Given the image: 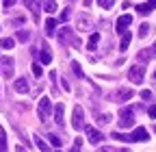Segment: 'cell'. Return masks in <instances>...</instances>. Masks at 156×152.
Segmentation results:
<instances>
[{
  "label": "cell",
  "mask_w": 156,
  "mask_h": 152,
  "mask_svg": "<svg viewBox=\"0 0 156 152\" xmlns=\"http://www.w3.org/2000/svg\"><path fill=\"white\" fill-rule=\"evenodd\" d=\"M132 111L134 109H130V107H126V109L119 111V124H122V128H130L134 124V113Z\"/></svg>",
  "instance_id": "cell-1"
},
{
  "label": "cell",
  "mask_w": 156,
  "mask_h": 152,
  "mask_svg": "<svg viewBox=\"0 0 156 152\" xmlns=\"http://www.w3.org/2000/svg\"><path fill=\"white\" fill-rule=\"evenodd\" d=\"M39 120H41V122H46L48 118H50V113H52V104H50V98H41V100H39Z\"/></svg>",
  "instance_id": "cell-2"
},
{
  "label": "cell",
  "mask_w": 156,
  "mask_h": 152,
  "mask_svg": "<svg viewBox=\"0 0 156 152\" xmlns=\"http://www.w3.org/2000/svg\"><path fill=\"white\" fill-rule=\"evenodd\" d=\"M128 78H130L132 83H136V85H141L143 78H145V70H143V65H134V67H130Z\"/></svg>",
  "instance_id": "cell-3"
},
{
  "label": "cell",
  "mask_w": 156,
  "mask_h": 152,
  "mask_svg": "<svg viewBox=\"0 0 156 152\" xmlns=\"http://www.w3.org/2000/svg\"><path fill=\"white\" fill-rule=\"evenodd\" d=\"M83 122H85V111H83V107H74L72 128H74V130H80V128H83Z\"/></svg>",
  "instance_id": "cell-4"
},
{
  "label": "cell",
  "mask_w": 156,
  "mask_h": 152,
  "mask_svg": "<svg viewBox=\"0 0 156 152\" xmlns=\"http://www.w3.org/2000/svg\"><path fill=\"white\" fill-rule=\"evenodd\" d=\"M130 22H132V15H130V13H124V15L119 17V20H117V24H115V31L119 33V35H124V33L128 31Z\"/></svg>",
  "instance_id": "cell-5"
},
{
  "label": "cell",
  "mask_w": 156,
  "mask_h": 152,
  "mask_svg": "<svg viewBox=\"0 0 156 152\" xmlns=\"http://www.w3.org/2000/svg\"><path fill=\"white\" fill-rule=\"evenodd\" d=\"M147 130L141 126V128H134L132 132H130V135H128V141H147Z\"/></svg>",
  "instance_id": "cell-6"
},
{
  "label": "cell",
  "mask_w": 156,
  "mask_h": 152,
  "mask_svg": "<svg viewBox=\"0 0 156 152\" xmlns=\"http://www.w3.org/2000/svg\"><path fill=\"white\" fill-rule=\"evenodd\" d=\"M85 128H87V135H89V141H91L93 146H98V143H100V141L104 139V135H102L100 130H95L93 126H85Z\"/></svg>",
  "instance_id": "cell-7"
},
{
  "label": "cell",
  "mask_w": 156,
  "mask_h": 152,
  "mask_svg": "<svg viewBox=\"0 0 156 152\" xmlns=\"http://www.w3.org/2000/svg\"><path fill=\"white\" fill-rule=\"evenodd\" d=\"M54 120H56L58 126H65V107H63L61 102L54 107Z\"/></svg>",
  "instance_id": "cell-8"
},
{
  "label": "cell",
  "mask_w": 156,
  "mask_h": 152,
  "mask_svg": "<svg viewBox=\"0 0 156 152\" xmlns=\"http://www.w3.org/2000/svg\"><path fill=\"white\" fill-rule=\"evenodd\" d=\"M2 67H5V78L13 76V59L11 56H2Z\"/></svg>",
  "instance_id": "cell-9"
},
{
  "label": "cell",
  "mask_w": 156,
  "mask_h": 152,
  "mask_svg": "<svg viewBox=\"0 0 156 152\" xmlns=\"http://www.w3.org/2000/svg\"><path fill=\"white\" fill-rule=\"evenodd\" d=\"M56 26H58V20H56V17H48V20H46V35L52 37V35L56 33Z\"/></svg>",
  "instance_id": "cell-10"
},
{
  "label": "cell",
  "mask_w": 156,
  "mask_h": 152,
  "mask_svg": "<svg viewBox=\"0 0 156 152\" xmlns=\"http://www.w3.org/2000/svg\"><path fill=\"white\" fill-rule=\"evenodd\" d=\"M13 89H15L17 93H28V83H26V78H17V81L13 83Z\"/></svg>",
  "instance_id": "cell-11"
},
{
  "label": "cell",
  "mask_w": 156,
  "mask_h": 152,
  "mask_svg": "<svg viewBox=\"0 0 156 152\" xmlns=\"http://www.w3.org/2000/svg\"><path fill=\"white\" fill-rule=\"evenodd\" d=\"M26 5H28V9L33 11V17H35V22H39V13H41V11H39V5L35 2V0H26Z\"/></svg>",
  "instance_id": "cell-12"
},
{
  "label": "cell",
  "mask_w": 156,
  "mask_h": 152,
  "mask_svg": "<svg viewBox=\"0 0 156 152\" xmlns=\"http://www.w3.org/2000/svg\"><path fill=\"white\" fill-rule=\"evenodd\" d=\"M132 96H134L132 89H119V91H117V100H130Z\"/></svg>",
  "instance_id": "cell-13"
},
{
  "label": "cell",
  "mask_w": 156,
  "mask_h": 152,
  "mask_svg": "<svg viewBox=\"0 0 156 152\" xmlns=\"http://www.w3.org/2000/svg\"><path fill=\"white\" fill-rule=\"evenodd\" d=\"M130 39H132V37H130V33L126 31L124 35H122V42H119V50L124 52V50H128V46H130Z\"/></svg>",
  "instance_id": "cell-14"
},
{
  "label": "cell",
  "mask_w": 156,
  "mask_h": 152,
  "mask_svg": "<svg viewBox=\"0 0 156 152\" xmlns=\"http://www.w3.org/2000/svg\"><path fill=\"white\" fill-rule=\"evenodd\" d=\"M69 37H72V28H69V26H65V28L58 31V39H61V42H67Z\"/></svg>",
  "instance_id": "cell-15"
},
{
  "label": "cell",
  "mask_w": 156,
  "mask_h": 152,
  "mask_svg": "<svg viewBox=\"0 0 156 152\" xmlns=\"http://www.w3.org/2000/svg\"><path fill=\"white\" fill-rule=\"evenodd\" d=\"M152 9H154V5H152V2H143V5H139V7H136V11H139L141 15H147Z\"/></svg>",
  "instance_id": "cell-16"
},
{
  "label": "cell",
  "mask_w": 156,
  "mask_h": 152,
  "mask_svg": "<svg viewBox=\"0 0 156 152\" xmlns=\"http://www.w3.org/2000/svg\"><path fill=\"white\" fill-rule=\"evenodd\" d=\"M98 42H100V35H98V33H93V35L89 37V42H87V48H89V50H95Z\"/></svg>",
  "instance_id": "cell-17"
},
{
  "label": "cell",
  "mask_w": 156,
  "mask_h": 152,
  "mask_svg": "<svg viewBox=\"0 0 156 152\" xmlns=\"http://www.w3.org/2000/svg\"><path fill=\"white\" fill-rule=\"evenodd\" d=\"M0 152H7V132L0 126Z\"/></svg>",
  "instance_id": "cell-18"
},
{
  "label": "cell",
  "mask_w": 156,
  "mask_h": 152,
  "mask_svg": "<svg viewBox=\"0 0 156 152\" xmlns=\"http://www.w3.org/2000/svg\"><path fill=\"white\" fill-rule=\"evenodd\" d=\"M35 146H39V150H41V152H50V146H48L41 137H37V135H35Z\"/></svg>",
  "instance_id": "cell-19"
},
{
  "label": "cell",
  "mask_w": 156,
  "mask_h": 152,
  "mask_svg": "<svg viewBox=\"0 0 156 152\" xmlns=\"http://www.w3.org/2000/svg\"><path fill=\"white\" fill-rule=\"evenodd\" d=\"M48 13H56V9H58V5H56V0H46V7H44Z\"/></svg>",
  "instance_id": "cell-20"
},
{
  "label": "cell",
  "mask_w": 156,
  "mask_h": 152,
  "mask_svg": "<svg viewBox=\"0 0 156 152\" xmlns=\"http://www.w3.org/2000/svg\"><path fill=\"white\" fill-rule=\"evenodd\" d=\"M39 61H41L44 65L52 63V56H50V52H48V50H41V54H39Z\"/></svg>",
  "instance_id": "cell-21"
},
{
  "label": "cell",
  "mask_w": 156,
  "mask_h": 152,
  "mask_svg": "<svg viewBox=\"0 0 156 152\" xmlns=\"http://www.w3.org/2000/svg\"><path fill=\"white\" fill-rule=\"evenodd\" d=\"M0 46H2L5 50H11V48L15 46V42L11 39V37H5V39H2V42H0Z\"/></svg>",
  "instance_id": "cell-22"
},
{
  "label": "cell",
  "mask_w": 156,
  "mask_h": 152,
  "mask_svg": "<svg viewBox=\"0 0 156 152\" xmlns=\"http://www.w3.org/2000/svg\"><path fill=\"white\" fill-rule=\"evenodd\" d=\"M139 59H141L143 63L152 61V52H150V50H141V52H139Z\"/></svg>",
  "instance_id": "cell-23"
},
{
  "label": "cell",
  "mask_w": 156,
  "mask_h": 152,
  "mask_svg": "<svg viewBox=\"0 0 156 152\" xmlns=\"http://www.w3.org/2000/svg\"><path fill=\"white\" fill-rule=\"evenodd\" d=\"M30 70H33V74L37 76V78H39V76H41V74H44V70H41V65H39L37 61H35V63L30 65Z\"/></svg>",
  "instance_id": "cell-24"
},
{
  "label": "cell",
  "mask_w": 156,
  "mask_h": 152,
  "mask_svg": "<svg viewBox=\"0 0 156 152\" xmlns=\"http://www.w3.org/2000/svg\"><path fill=\"white\" fill-rule=\"evenodd\" d=\"M72 70H74V74L78 76V78H83V76H85V74H83V70H80V65H78L76 61H72Z\"/></svg>",
  "instance_id": "cell-25"
},
{
  "label": "cell",
  "mask_w": 156,
  "mask_h": 152,
  "mask_svg": "<svg viewBox=\"0 0 156 152\" xmlns=\"http://www.w3.org/2000/svg\"><path fill=\"white\" fill-rule=\"evenodd\" d=\"M80 148H83V139H80V137H78V139L74 141V146L69 148V152H80Z\"/></svg>",
  "instance_id": "cell-26"
},
{
  "label": "cell",
  "mask_w": 156,
  "mask_h": 152,
  "mask_svg": "<svg viewBox=\"0 0 156 152\" xmlns=\"http://www.w3.org/2000/svg\"><path fill=\"white\" fill-rule=\"evenodd\" d=\"M98 5H100L102 9H111L113 7V0H98Z\"/></svg>",
  "instance_id": "cell-27"
},
{
  "label": "cell",
  "mask_w": 156,
  "mask_h": 152,
  "mask_svg": "<svg viewBox=\"0 0 156 152\" xmlns=\"http://www.w3.org/2000/svg\"><path fill=\"white\" fill-rule=\"evenodd\" d=\"M48 139H50V143H52L54 148H58V146H61V139H58V137H54V135H48Z\"/></svg>",
  "instance_id": "cell-28"
},
{
  "label": "cell",
  "mask_w": 156,
  "mask_h": 152,
  "mask_svg": "<svg viewBox=\"0 0 156 152\" xmlns=\"http://www.w3.org/2000/svg\"><path fill=\"white\" fill-rule=\"evenodd\" d=\"M147 33H150V26H147V24H141V28H139V37H145Z\"/></svg>",
  "instance_id": "cell-29"
},
{
  "label": "cell",
  "mask_w": 156,
  "mask_h": 152,
  "mask_svg": "<svg viewBox=\"0 0 156 152\" xmlns=\"http://www.w3.org/2000/svg\"><path fill=\"white\" fill-rule=\"evenodd\" d=\"M98 120H100V124H108L111 122V115H108V113H106V115L102 113V115H98Z\"/></svg>",
  "instance_id": "cell-30"
},
{
  "label": "cell",
  "mask_w": 156,
  "mask_h": 152,
  "mask_svg": "<svg viewBox=\"0 0 156 152\" xmlns=\"http://www.w3.org/2000/svg\"><path fill=\"white\" fill-rule=\"evenodd\" d=\"M141 98H143V100H152V91H150V89H143V91H141Z\"/></svg>",
  "instance_id": "cell-31"
},
{
  "label": "cell",
  "mask_w": 156,
  "mask_h": 152,
  "mask_svg": "<svg viewBox=\"0 0 156 152\" xmlns=\"http://www.w3.org/2000/svg\"><path fill=\"white\" fill-rule=\"evenodd\" d=\"M17 39H20V42H26V39H28V33H26V31H20V33H17Z\"/></svg>",
  "instance_id": "cell-32"
},
{
  "label": "cell",
  "mask_w": 156,
  "mask_h": 152,
  "mask_svg": "<svg viewBox=\"0 0 156 152\" xmlns=\"http://www.w3.org/2000/svg\"><path fill=\"white\" fill-rule=\"evenodd\" d=\"M147 115H150L152 120H156V104H152V107H150V111H147Z\"/></svg>",
  "instance_id": "cell-33"
},
{
  "label": "cell",
  "mask_w": 156,
  "mask_h": 152,
  "mask_svg": "<svg viewBox=\"0 0 156 152\" xmlns=\"http://www.w3.org/2000/svg\"><path fill=\"white\" fill-rule=\"evenodd\" d=\"M17 0H2V7H13Z\"/></svg>",
  "instance_id": "cell-34"
},
{
  "label": "cell",
  "mask_w": 156,
  "mask_h": 152,
  "mask_svg": "<svg viewBox=\"0 0 156 152\" xmlns=\"http://www.w3.org/2000/svg\"><path fill=\"white\" fill-rule=\"evenodd\" d=\"M61 20H63V22H65V20H69V9H65V11L61 13Z\"/></svg>",
  "instance_id": "cell-35"
},
{
  "label": "cell",
  "mask_w": 156,
  "mask_h": 152,
  "mask_svg": "<svg viewBox=\"0 0 156 152\" xmlns=\"http://www.w3.org/2000/svg\"><path fill=\"white\" fill-rule=\"evenodd\" d=\"M150 52H152V59H154V56H156V42H154V46L150 48Z\"/></svg>",
  "instance_id": "cell-36"
},
{
  "label": "cell",
  "mask_w": 156,
  "mask_h": 152,
  "mask_svg": "<svg viewBox=\"0 0 156 152\" xmlns=\"http://www.w3.org/2000/svg\"><path fill=\"white\" fill-rule=\"evenodd\" d=\"M15 152H26V150H24L22 146H17V148H15Z\"/></svg>",
  "instance_id": "cell-37"
},
{
  "label": "cell",
  "mask_w": 156,
  "mask_h": 152,
  "mask_svg": "<svg viewBox=\"0 0 156 152\" xmlns=\"http://www.w3.org/2000/svg\"><path fill=\"white\" fill-rule=\"evenodd\" d=\"M91 5V0H85V7H89Z\"/></svg>",
  "instance_id": "cell-38"
},
{
  "label": "cell",
  "mask_w": 156,
  "mask_h": 152,
  "mask_svg": "<svg viewBox=\"0 0 156 152\" xmlns=\"http://www.w3.org/2000/svg\"><path fill=\"white\" fill-rule=\"evenodd\" d=\"M154 78H156V72H154Z\"/></svg>",
  "instance_id": "cell-39"
},
{
  "label": "cell",
  "mask_w": 156,
  "mask_h": 152,
  "mask_svg": "<svg viewBox=\"0 0 156 152\" xmlns=\"http://www.w3.org/2000/svg\"><path fill=\"white\" fill-rule=\"evenodd\" d=\"M100 152H106V150H100Z\"/></svg>",
  "instance_id": "cell-40"
},
{
  "label": "cell",
  "mask_w": 156,
  "mask_h": 152,
  "mask_svg": "<svg viewBox=\"0 0 156 152\" xmlns=\"http://www.w3.org/2000/svg\"><path fill=\"white\" fill-rule=\"evenodd\" d=\"M56 152H58V150H56Z\"/></svg>",
  "instance_id": "cell-41"
},
{
  "label": "cell",
  "mask_w": 156,
  "mask_h": 152,
  "mask_svg": "<svg viewBox=\"0 0 156 152\" xmlns=\"http://www.w3.org/2000/svg\"><path fill=\"white\" fill-rule=\"evenodd\" d=\"M154 130H156V128H154Z\"/></svg>",
  "instance_id": "cell-42"
}]
</instances>
